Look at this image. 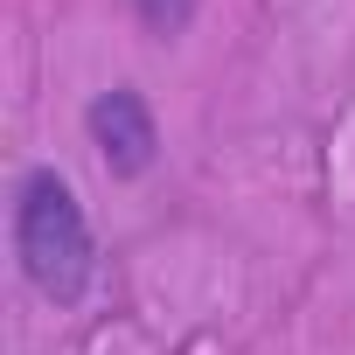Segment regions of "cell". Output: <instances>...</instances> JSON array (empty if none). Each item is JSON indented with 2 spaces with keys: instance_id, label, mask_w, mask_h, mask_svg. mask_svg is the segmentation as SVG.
<instances>
[{
  "instance_id": "6da1fadb",
  "label": "cell",
  "mask_w": 355,
  "mask_h": 355,
  "mask_svg": "<svg viewBox=\"0 0 355 355\" xmlns=\"http://www.w3.org/2000/svg\"><path fill=\"white\" fill-rule=\"evenodd\" d=\"M8 237H15V265H21L28 293H42L63 313L91 300V286H98V230H91V209L70 189L63 167H21Z\"/></svg>"
},
{
  "instance_id": "7a4b0ae2",
  "label": "cell",
  "mask_w": 355,
  "mask_h": 355,
  "mask_svg": "<svg viewBox=\"0 0 355 355\" xmlns=\"http://www.w3.org/2000/svg\"><path fill=\"white\" fill-rule=\"evenodd\" d=\"M84 139H91V153H98V167L112 182H139V174H153V160H160V119H153L139 84L98 91L84 105Z\"/></svg>"
},
{
  "instance_id": "3957f363",
  "label": "cell",
  "mask_w": 355,
  "mask_h": 355,
  "mask_svg": "<svg viewBox=\"0 0 355 355\" xmlns=\"http://www.w3.org/2000/svg\"><path fill=\"white\" fill-rule=\"evenodd\" d=\"M132 8V21L153 35V42H182L189 28H196V8L202 0H125Z\"/></svg>"
}]
</instances>
